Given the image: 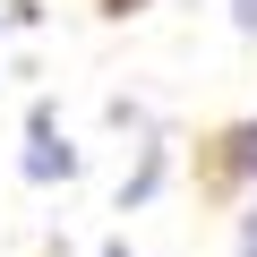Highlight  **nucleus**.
<instances>
[{
  "instance_id": "obj_1",
  "label": "nucleus",
  "mask_w": 257,
  "mask_h": 257,
  "mask_svg": "<svg viewBox=\"0 0 257 257\" xmlns=\"http://www.w3.org/2000/svg\"><path fill=\"white\" fill-rule=\"evenodd\" d=\"M18 172H26L35 189L77 180V146L60 138V103H52V94H35V103H26V155H18Z\"/></svg>"
},
{
  "instance_id": "obj_2",
  "label": "nucleus",
  "mask_w": 257,
  "mask_h": 257,
  "mask_svg": "<svg viewBox=\"0 0 257 257\" xmlns=\"http://www.w3.org/2000/svg\"><path fill=\"white\" fill-rule=\"evenodd\" d=\"M206 180H214V189H240V180H257V120H231L223 138H214V155H206Z\"/></svg>"
},
{
  "instance_id": "obj_3",
  "label": "nucleus",
  "mask_w": 257,
  "mask_h": 257,
  "mask_svg": "<svg viewBox=\"0 0 257 257\" xmlns=\"http://www.w3.org/2000/svg\"><path fill=\"white\" fill-rule=\"evenodd\" d=\"M163 163H172V146H163V138H146V146H138V172L120 180V214H128V206H146V197L163 189Z\"/></svg>"
},
{
  "instance_id": "obj_4",
  "label": "nucleus",
  "mask_w": 257,
  "mask_h": 257,
  "mask_svg": "<svg viewBox=\"0 0 257 257\" xmlns=\"http://www.w3.org/2000/svg\"><path fill=\"white\" fill-rule=\"evenodd\" d=\"M35 18H43V0H0V26H9V35H26Z\"/></svg>"
},
{
  "instance_id": "obj_5",
  "label": "nucleus",
  "mask_w": 257,
  "mask_h": 257,
  "mask_svg": "<svg viewBox=\"0 0 257 257\" xmlns=\"http://www.w3.org/2000/svg\"><path fill=\"white\" fill-rule=\"evenodd\" d=\"M231 35H248V43H257V0H231Z\"/></svg>"
},
{
  "instance_id": "obj_6",
  "label": "nucleus",
  "mask_w": 257,
  "mask_h": 257,
  "mask_svg": "<svg viewBox=\"0 0 257 257\" xmlns=\"http://www.w3.org/2000/svg\"><path fill=\"white\" fill-rule=\"evenodd\" d=\"M240 257H257V197L240 206Z\"/></svg>"
},
{
  "instance_id": "obj_7",
  "label": "nucleus",
  "mask_w": 257,
  "mask_h": 257,
  "mask_svg": "<svg viewBox=\"0 0 257 257\" xmlns=\"http://www.w3.org/2000/svg\"><path fill=\"white\" fill-rule=\"evenodd\" d=\"M146 9V0H103V18H138Z\"/></svg>"
},
{
  "instance_id": "obj_8",
  "label": "nucleus",
  "mask_w": 257,
  "mask_h": 257,
  "mask_svg": "<svg viewBox=\"0 0 257 257\" xmlns=\"http://www.w3.org/2000/svg\"><path fill=\"white\" fill-rule=\"evenodd\" d=\"M94 257H138V248H128V240H103V248H94Z\"/></svg>"
}]
</instances>
